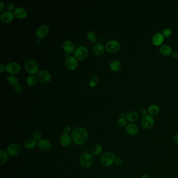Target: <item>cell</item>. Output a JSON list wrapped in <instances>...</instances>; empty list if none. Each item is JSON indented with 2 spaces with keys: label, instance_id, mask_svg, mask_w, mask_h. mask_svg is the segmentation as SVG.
Masks as SVG:
<instances>
[{
  "label": "cell",
  "instance_id": "1",
  "mask_svg": "<svg viewBox=\"0 0 178 178\" xmlns=\"http://www.w3.org/2000/svg\"><path fill=\"white\" fill-rule=\"evenodd\" d=\"M72 141L76 145L82 146L86 143L88 137V133L84 127H76L72 131Z\"/></svg>",
  "mask_w": 178,
  "mask_h": 178
},
{
  "label": "cell",
  "instance_id": "2",
  "mask_svg": "<svg viewBox=\"0 0 178 178\" xmlns=\"http://www.w3.org/2000/svg\"><path fill=\"white\" fill-rule=\"evenodd\" d=\"M116 157L114 153L111 151H106L101 155L100 162L105 167H109L115 164Z\"/></svg>",
  "mask_w": 178,
  "mask_h": 178
},
{
  "label": "cell",
  "instance_id": "3",
  "mask_svg": "<svg viewBox=\"0 0 178 178\" xmlns=\"http://www.w3.org/2000/svg\"><path fill=\"white\" fill-rule=\"evenodd\" d=\"M94 162V157L91 153H84L80 158V165L84 168H88L91 167Z\"/></svg>",
  "mask_w": 178,
  "mask_h": 178
},
{
  "label": "cell",
  "instance_id": "4",
  "mask_svg": "<svg viewBox=\"0 0 178 178\" xmlns=\"http://www.w3.org/2000/svg\"><path fill=\"white\" fill-rule=\"evenodd\" d=\"M24 67L26 72L32 75H34L38 72V64L35 60L32 59H28L26 61L24 64Z\"/></svg>",
  "mask_w": 178,
  "mask_h": 178
},
{
  "label": "cell",
  "instance_id": "5",
  "mask_svg": "<svg viewBox=\"0 0 178 178\" xmlns=\"http://www.w3.org/2000/svg\"><path fill=\"white\" fill-rule=\"evenodd\" d=\"M88 49L86 47L80 46L76 48L74 52V56L76 59L78 60H84L86 59L88 56Z\"/></svg>",
  "mask_w": 178,
  "mask_h": 178
},
{
  "label": "cell",
  "instance_id": "6",
  "mask_svg": "<svg viewBox=\"0 0 178 178\" xmlns=\"http://www.w3.org/2000/svg\"><path fill=\"white\" fill-rule=\"evenodd\" d=\"M120 43L116 40H111L106 42L105 45V50L108 52L116 53L119 50Z\"/></svg>",
  "mask_w": 178,
  "mask_h": 178
},
{
  "label": "cell",
  "instance_id": "7",
  "mask_svg": "<svg viewBox=\"0 0 178 178\" xmlns=\"http://www.w3.org/2000/svg\"><path fill=\"white\" fill-rule=\"evenodd\" d=\"M154 119L149 115L143 116L141 120V127L146 130L151 129L154 126Z\"/></svg>",
  "mask_w": 178,
  "mask_h": 178
},
{
  "label": "cell",
  "instance_id": "8",
  "mask_svg": "<svg viewBox=\"0 0 178 178\" xmlns=\"http://www.w3.org/2000/svg\"><path fill=\"white\" fill-rule=\"evenodd\" d=\"M22 151L21 147L17 143L10 144L7 146V151L11 156H16L19 154Z\"/></svg>",
  "mask_w": 178,
  "mask_h": 178
},
{
  "label": "cell",
  "instance_id": "9",
  "mask_svg": "<svg viewBox=\"0 0 178 178\" xmlns=\"http://www.w3.org/2000/svg\"><path fill=\"white\" fill-rule=\"evenodd\" d=\"M21 70V66L17 62H10L6 66V71L7 73L11 75L18 73Z\"/></svg>",
  "mask_w": 178,
  "mask_h": 178
},
{
  "label": "cell",
  "instance_id": "10",
  "mask_svg": "<svg viewBox=\"0 0 178 178\" xmlns=\"http://www.w3.org/2000/svg\"><path fill=\"white\" fill-rule=\"evenodd\" d=\"M37 78L41 83L46 84L50 81L51 77L50 74L45 70H41L37 73Z\"/></svg>",
  "mask_w": 178,
  "mask_h": 178
},
{
  "label": "cell",
  "instance_id": "11",
  "mask_svg": "<svg viewBox=\"0 0 178 178\" xmlns=\"http://www.w3.org/2000/svg\"><path fill=\"white\" fill-rule=\"evenodd\" d=\"M126 132L131 136H135L139 133V127L134 123H129L126 127Z\"/></svg>",
  "mask_w": 178,
  "mask_h": 178
},
{
  "label": "cell",
  "instance_id": "12",
  "mask_svg": "<svg viewBox=\"0 0 178 178\" xmlns=\"http://www.w3.org/2000/svg\"><path fill=\"white\" fill-rule=\"evenodd\" d=\"M65 65L69 70H75L77 67L78 62L75 57L70 56L66 58Z\"/></svg>",
  "mask_w": 178,
  "mask_h": 178
},
{
  "label": "cell",
  "instance_id": "13",
  "mask_svg": "<svg viewBox=\"0 0 178 178\" xmlns=\"http://www.w3.org/2000/svg\"><path fill=\"white\" fill-rule=\"evenodd\" d=\"M72 138L71 135L67 134L64 133L61 135L60 138V143L63 147L70 146L72 143Z\"/></svg>",
  "mask_w": 178,
  "mask_h": 178
},
{
  "label": "cell",
  "instance_id": "14",
  "mask_svg": "<svg viewBox=\"0 0 178 178\" xmlns=\"http://www.w3.org/2000/svg\"><path fill=\"white\" fill-rule=\"evenodd\" d=\"M37 146L42 151H47L50 150L52 147V144L49 140L42 139L38 142Z\"/></svg>",
  "mask_w": 178,
  "mask_h": 178
},
{
  "label": "cell",
  "instance_id": "15",
  "mask_svg": "<svg viewBox=\"0 0 178 178\" xmlns=\"http://www.w3.org/2000/svg\"><path fill=\"white\" fill-rule=\"evenodd\" d=\"M49 32V28L48 26L45 25L40 26L36 31V35L38 38H42L48 35Z\"/></svg>",
  "mask_w": 178,
  "mask_h": 178
},
{
  "label": "cell",
  "instance_id": "16",
  "mask_svg": "<svg viewBox=\"0 0 178 178\" xmlns=\"http://www.w3.org/2000/svg\"><path fill=\"white\" fill-rule=\"evenodd\" d=\"M14 15L12 12L5 11L4 12L1 14L0 18L2 22L4 23H10L14 19Z\"/></svg>",
  "mask_w": 178,
  "mask_h": 178
},
{
  "label": "cell",
  "instance_id": "17",
  "mask_svg": "<svg viewBox=\"0 0 178 178\" xmlns=\"http://www.w3.org/2000/svg\"><path fill=\"white\" fill-rule=\"evenodd\" d=\"M62 47L65 52L72 53L75 51V46L73 42L70 40H65L62 44Z\"/></svg>",
  "mask_w": 178,
  "mask_h": 178
},
{
  "label": "cell",
  "instance_id": "18",
  "mask_svg": "<svg viewBox=\"0 0 178 178\" xmlns=\"http://www.w3.org/2000/svg\"><path fill=\"white\" fill-rule=\"evenodd\" d=\"M165 40V37L162 33H156L154 35L152 38V42L155 46H161L162 45Z\"/></svg>",
  "mask_w": 178,
  "mask_h": 178
},
{
  "label": "cell",
  "instance_id": "19",
  "mask_svg": "<svg viewBox=\"0 0 178 178\" xmlns=\"http://www.w3.org/2000/svg\"><path fill=\"white\" fill-rule=\"evenodd\" d=\"M14 15L15 17L18 19H23L25 18L27 15V12L25 8L18 7L15 8L14 12Z\"/></svg>",
  "mask_w": 178,
  "mask_h": 178
},
{
  "label": "cell",
  "instance_id": "20",
  "mask_svg": "<svg viewBox=\"0 0 178 178\" xmlns=\"http://www.w3.org/2000/svg\"><path fill=\"white\" fill-rule=\"evenodd\" d=\"M92 52L96 56H101L105 52V48L100 42H97L92 47Z\"/></svg>",
  "mask_w": 178,
  "mask_h": 178
},
{
  "label": "cell",
  "instance_id": "21",
  "mask_svg": "<svg viewBox=\"0 0 178 178\" xmlns=\"http://www.w3.org/2000/svg\"><path fill=\"white\" fill-rule=\"evenodd\" d=\"M159 52L163 56L168 57L171 55L172 53V49L171 47L168 45H164L161 46L159 48Z\"/></svg>",
  "mask_w": 178,
  "mask_h": 178
},
{
  "label": "cell",
  "instance_id": "22",
  "mask_svg": "<svg viewBox=\"0 0 178 178\" xmlns=\"http://www.w3.org/2000/svg\"><path fill=\"white\" fill-rule=\"evenodd\" d=\"M38 145V141L34 138H28L24 143V146L28 150H32L35 148Z\"/></svg>",
  "mask_w": 178,
  "mask_h": 178
},
{
  "label": "cell",
  "instance_id": "23",
  "mask_svg": "<svg viewBox=\"0 0 178 178\" xmlns=\"http://www.w3.org/2000/svg\"><path fill=\"white\" fill-rule=\"evenodd\" d=\"M148 114L151 116H155L158 115L160 112V108L157 105H151L147 109Z\"/></svg>",
  "mask_w": 178,
  "mask_h": 178
},
{
  "label": "cell",
  "instance_id": "24",
  "mask_svg": "<svg viewBox=\"0 0 178 178\" xmlns=\"http://www.w3.org/2000/svg\"><path fill=\"white\" fill-rule=\"evenodd\" d=\"M139 118L138 113L136 111H131L127 113L126 116V119L129 123H134L137 121Z\"/></svg>",
  "mask_w": 178,
  "mask_h": 178
},
{
  "label": "cell",
  "instance_id": "25",
  "mask_svg": "<svg viewBox=\"0 0 178 178\" xmlns=\"http://www.w3.org/2000/svg\"><path fill=\"white\" fill-rule=\"evenodd\" d=\"M102 151L103 148L99 144L93 145L91 149V153L93 156H98L102 153Z\"/></svg>",
  "mask_w": 178,
  "mask_h": 178
},
{
  "label": "cell",
  "instance_id": "26",
  "mask_svg": "<svg viewBox=\"0 0 178 178\" xmlns=\"http://www.w3.org/2000/svg\"><path fill=\"white\" fill-rule=\"evenodd\" d=\"M122 65L119 61L113 60L110 64V68L113 72H118L121 70Z\"/></svg>",
  "mask_w": 178,
  "mask_h": 178
},
{
  "label": "cell",
  "instance_id": "27",
  "mask_svg": "<svg viewBox=\"0 0 178 178\" xmlns=\"http://www.w3.org/2000/svg\"><path fill=\"white\" fill-rule=\"evenodd\" d=\"M7 81L8 84L12 86H16L18 84V78L15 75H8L7 77Z\"/></svg>",
  "mask_w": 178,
  "mask_h": 178
},
{
  "label": "cell",
  "instance_id": "28",
  "mask_svg": "<svg viewBox=\"0 0 178 178\" xmlns=\"http://www.w3.org/2000/svg\"><path fill=\"white\" fill-rule=\"evenodd\" d=\"M8 153L7 151L1 150L0 151V164L1 165L5 164L8 161Z\"/></svg>",
  "mask_w": 178,
  "mask_h": 178
},
{
  "label": "cell",
  "instance_id": "29",
  "mask_svg": "<svg viewBox=\"0 0 178 178\" xmlns=\"http://www.w3.org/2000/svg\"><path fill=\"white\" fill-rule=\"evenodd\" d=\"M87 38L89 42L94 43L97 42L98 37H97V34L95 32H93V31H89L87 33Z\"/></svg>",
  "mask_w": 178,
  "mask_h": 178
},
{
  "label": "cell",
  "instance_id": "30",
  "mask_svg": "<svg viewBox=\"0 0 178 178\" xmlns=\"http://www.w3.org/2000/svg\"><path fill=\"white\" fill-rule=\"evenodd\" d=\"M37 79L36 77L33 75H29L27 77V79H26V82H27V84L29 86H34L37 83Z\"/></svg>",
  "mask_w": 178,
  "mask_h": 178
},
{
  "label": "cell",
  "instance_id": "31",
  "mask_svg": "<svg viewBox=\"0 0 178 178\" xmlns=\"http://www.w3.org/2000/svg\"><path fill=\"white\" fill-rule=\"evenodd\" d=\"M117 123H118V126L121 127H126L128 124L127 120L126 119V118H122V117H120L118 119Z\"/></svg>",
  "mask_w": 178,
  "mask_h": 178
},
{
  "label": "cell",
  "instance_id": "32",
  "mask_svg": "<svg viewBox=\"0 0 178 178\" xmlns=\"http://www.w3.org/2000/svg\"><path fill=\"white\" fill-rule=\"evenodd\" d=\"M99 78L97 77H92L89 81V86L91 87H94L95 86L97 85V84L98 83Z\"/></svg>",
  "mask_w": 178,
  "mask_h": 178
},
{
  "label": "cell",
  "instance_id": "33",
  "mask_svg": "<svg viewBox=\"0 0 178 178\" xmlns=\"http://www.w3.org/2000/svg\"><path fill=\"white\" fill-rule=\"evenodd\" d=\"M33 138L38 142L39 141H40V140H42V134L40 132L37 131V132H35L33 133Z\"/></svg>",
  "mask_w": 178,
  "mask_h": 178
},
{
  "label": "cell",
  "instance_id": "34",
  "mask_svg": "<svg viewBox=\"0 0 178 178\" xmlns=\"http://www.w3.org/2000/svg\"><path fill=\"white\" fill-rule=\"evenodd\" d=\"M162 34L164 36V37L168 38V37H170V36L171 35V30L169 28H165L163 30Z\"/></svg>",
  "mask_w": 178,
  "mask_h": 178
},
{
  "label": "cell",
  "instance_id": "35",
  "mask_svg": "<svg viewBox=\"0 0 178 178\" xmlns=\"http://www.w3.org/2000/svg\"><path fill=\"white\" fill-rule=\"evenodd\" d=\"M14 89L15 92L17 94H21L23 91V88H22V86H21V85L18 84L14 86Z\"/></svg>",
  "mask_w": 178,
  "mask_h": 178
},
{
  "label": "cell",
  "instance_id": "36",
  "mask_svg": "<svg viewBox=\"0 0 178 178\" xmlns=\"http://www.w3.org/2000/svg\"><path fill=\"white\" fill-rule=\"evenodd\" d=\"M115 164L117 166H121L123 164V160L121 157H116L115 160Z\"/></svg>",
  "mask_w": 178,
  "mask_h": 178
},
{
  "label": "cell",
  "instance_id": "37",
  "mask_svg": "<svg viewBox=\"0 0 178 178\" xmlns=\"http://www.w3.org/2000/svg\"><path fill=\"white\" fill-rule=\"evenodd\" d=\"M63 132L64 133L70 134V133L71 132V129L70 126H65L63 128Z\"/></svg>",
  "mask_w": 178,
  "mask_h": 178
},
{
  "label": "cell",
  "instance_id": "38",
  "mask_svg": "<svg viewBox=\"0 0 178 178\" xmlns=\"http://www.w3.org/2000/svg\"><path fill=\"white\" fill-rule=\"evenodd\" d=\"M15 6L14 4L12 3H10L7 5V9L8 10V11L11 12L12 11L15 10Z\"/></svg>",
  "mask_w": 178,
  "mask_h": 178
},
{
  "label": "cell",
  "instance_id": "39",
  "mask_svg": "<svg viewBox=\"0 0 178 178\" xmlns=\"http://www.w3.org/2000/svg\"><path fill=\"white\" fill-rule=\"evenodd\" d=\"M140 115H141V116H145L148 114V111H147V110H146V109L142 108L140 110Z\"/></svg>",
  "mask_w": 178,
  "mask_h": 178
},
{
  "label": "cell",
  "instance_id": "40",
  "mask_svg": "<svg viewBox=\"0 0 178 178\" xmlns=\"http://www.w3.org/2000/svg\"><path fill=\"white\" fill-rule=\"evenodd\" d=\"M172 57L175 60H178V51H173L172 53Z\"/></svg>",
  "mask_w": 178,
  "mask_h": 178
},
{
  "label": "cell",
  "instance_id": "41",
  "mask_svg": "<svg viewBox=\"0 0 178 178\" xmlns=\"http://www.w3.org/2000/svg\"><path fill=\"white\" fill-rule=\"evenodd\" d=\"M173 141H175V143L178 145V132H176V133L174 135Z\"/></svg>",
  "mask_w": 178,
  "mask_h": 178
},
{
  "label": "cell",
  "instance_id": "42",
  "mask_svg": "<svg viewBox=\"0 0 178 178\" xmlns=\"http://www.w3.org/2000/svg\"><path fill=\"white\" fill-rule=\"evenodd\" d=\"M5 7V4L4 3L2 0L0 1V11L1 12H2L3 11Z\"/></svg>",
  "mask_w": 178,
  "mask_h": 178
},
{
  "label": "cell",
  "instance_id": "43",
  "mask_svg": "<svg viewBox=\"0 0 178 178\" xmlns=\"http://www.w3.org/2000/svg\"><path fill=\"white\" fill-rule=\"evenodd\" d=\"M6 69V66L4 65L3 63L0 64V72L2 73Z\"/></svg>",
  "mask_w": 178,
  "mask_h": 178
},
{
  "label": "cell",
  "instance_id": "44",
  "mask_svg": "<svg viewBox=\"0 0 178 178\" xmlns=\"http://www.w3.org/2000/svg\"><path fill=\"white\" fill-rule=\"evenodd\" d=\"M140 178H150V176L147 174H143V175H141Z\"/></svg>",
  "mask_w": 178,
  "mask_h": 178
}]
</instances>
